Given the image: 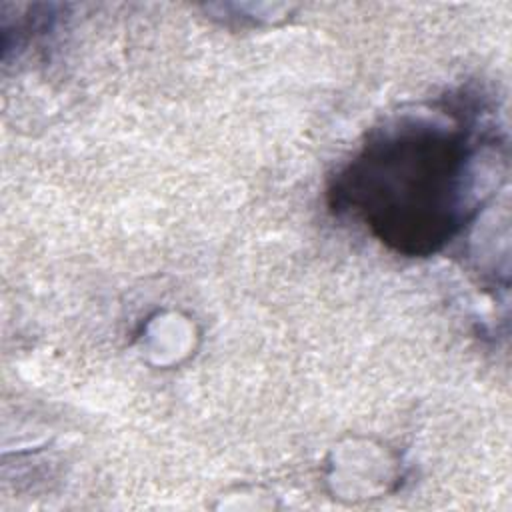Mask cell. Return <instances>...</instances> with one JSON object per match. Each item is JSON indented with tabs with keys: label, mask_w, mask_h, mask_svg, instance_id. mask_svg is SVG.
I'll return each instance as SVG.
<instances>
[{
	"label": "cell",
	"mask_w": 512,
	"mask_h": 512,
	"mask_svg": "<svg viewBox=\"0 0 512 512\" xmlns=\"http://www.w3.org/2000/svg\"><path fill=\"white\" fill-rule=\"evenodd\" d=\"M472 156L460 128L402 122L366 144L334 194L382 242L404 254H430L464 222Z\"/></svg>",
	"instance_id": "1"
}]
</instances>
